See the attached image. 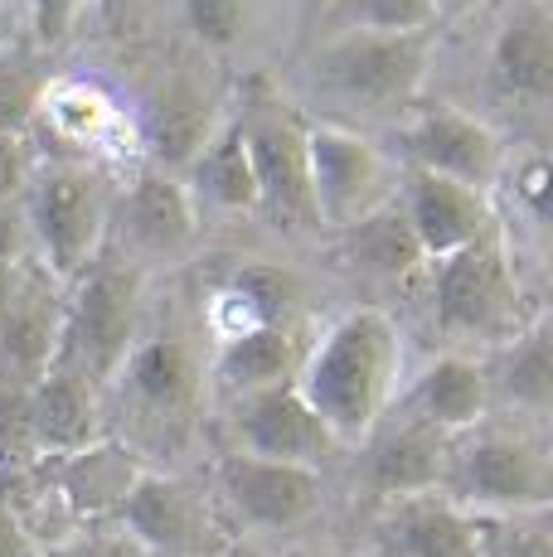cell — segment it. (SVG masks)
<instances>
[{"instance_id":"6da1fadb","label":"cell","mask_w":553,"mask_h":557,"mask_svg":"<svg viewBox=\"0 0 553 557\" xmlns=\"http://www.w3.org/2000/svg\"><path fill=\"white\" fill-rule=\"evenodd\" d=\"M403 379V330L389 310L359 306L340 315L302 363V398L316 407L340 446L369 442L393 407Z\"/></svg>"},{"instance_id":"7a4b0ae2","label":"cell","mask_w":553,"mask_h":557,"mask_svg":"<svg viewBox=\"0 0 553 557\" xmlns=\"http://www.w3.org/2000/svg\"><path fill=\"white\" fill-rule=\"evenodd\" d=\"M442 495L481 519L544 513L553 499L549 446L529 432H466L452 442Z\"/></svg>"},{"instance_id":"3957f363","label":"cell","mask_w":553,"mask_h":557,"mask_svg":"<svg viewBox=\"0 0 553 557\" xmlns=\"http://www.w3.org/2000/svg\"><path fill=\"white\" fill-rule=\"evenodd\" d=\"M73 296L63 301V335H59V373L108 388L132 355L136 315H142V267L126 262H93L83 276H73Z\"/></svg>"},{"instance_id":"277c9868","label":"cell","mask_w":553,"mask_h":557,"mask_svg":"<svg viewBox=\"0 0 553 557\" xmlns=\"http://www.w3.org/2000/svg\"><path fill=\"white\" fill-rule=\"evenodd\" d=\"M432 69V29L422 35H374V29H340L311 53L316 88L365 112H408L418 102Z\"/></svg>"},{"instance_id":"5b68a950","label":"cell","mask_w":553,"mask_h":557,"mask_svg":"<svg viewBox=\"0 0 553 557\" xmlns=\"http://www.w3.org/2000/svg\"><path fill=\"white\" fill-rule=\"evenodd\" d=\"M25 219L39 267L59 282H73L98 262L112 228V195L93 165L59 160L49 170H35L25 189Z\"/></svg>"},{"instance_id":"8992f818","label":"cell","mask_w":553,"mask_h":557,"mask_svg":"<svg viewBox=\"0 0 553 557\" xmlns=\"http://www.w3.org/2000/svg\"><path fill=\"white\" fill-rule=\"evenodd\" d=\"M238 132L253 160V180H258V213L272 228L306 233L316 228L311 209V170H306V116L296 102H286L272 83H253L243 92Z\"/></svg>"},{"instance_id":"52a82bcc","label":"cell","mask_w":553,"mask_h":557,"mask_svg":"<svg viewBox=\"0 0 553 557\" xmlns=\"http://www.w3.org/2000/svg\"><path fill=\"white\" fill-rule=\"evenodd\" d=\"M306 170H311L316 228L345 233L398 199L393 156L345 122H306Z\"/></svg>"},{"instance_id":"ba28073f","label":"cell","mask_w":553,"mask_h":557,"mask_svg":"<svg viewBox=\"0 0 553 557\" xmlns=\"http://www.w3.org/2000/svg\"><path fill=\"white\" fill-rule=\"evenodd\" d=\"M519 282L509 262L505 228L486 233L471 248L432 262V310L438 325L452 335H481V339H509L525 320L515 315Z\"/></svg>"},{"instance_id":"9c48e42d","label":"cell","mask_w":553,"mask_h":557,"mask_svg":"<svg viewBox=\"0 0 553 557\" xmlns=\"http://www.w3.org/2000/svg\"><path fill=\"white\" fill-rule=\"evenodd\" d=\"M116 529L126 533V543L156 557H219L233 548L214 499L189 480L161 475V470H146L136 480L126 505L116 509Z\"/></svg>"},{"instance_id":"30bf717a","label":"cell","mask_w":553,"mask_h":557,"mask_svg":"<svg viewBox=\"0 0 553 557\" xmlns=\"http://www.w3.org/2000/svg\"><path fill=\"white\" fill-rule=\"evenodd\" d=\"M398 146L408 156V170H428V175L471 185L491 195L505 175V141L486 116L462 112L452 102L418 107L408 122L398 126Z\"/></svg>"},{"instance_id":"8fae6325","label":"cell","mask_w":553,"mask_h":557,"mask_svg":"<svg viewBox=\"0 0 553 557\" xmlns=\"http://www.w3.org/2000/svg\"><path fill=\"white\" fill-rule=\"evenodd\" d=\"M112 388L142 422L185 432L205 398V363L185 335H142L116 369Z\"/></svg>"},{"instance_id":"7c38bea8","label":"cell","mask_w":553,"mask_h":557,"mask_svg":"<svg viewBox=\"0 0 553 557\" xmlns=\"http://www.w3.org/2000/svg\"><path fill=\"white\" fill-rule=\"evenodd\" d=\"M321 499H325L321 470L276 466V460H258L243 451L219 460V505L238 523H248V529H268V533L302 529L306 519H316Z\"/></svg>"},{"instance_id":"4fadbf2b","label":"cell","mask_w":553,"mask_h":557,"mask_svg":"<svg viewBox=\"0 0 553 557\" xmlns=\"http://www.w3.org/2000/svg\"><path fill=\"white\" fill-rule=\"evenodd\" d=\"M233 436H238L243 456L276 460V466H306V470H321V460L335 456L340 446L296 383L243 393L233 403Z\"/></svg>"},{"instance_id":"5bb4252c","label":"cell","mask_w":553,"mask_h":557,"mask_svg":"<svg viewBox=\"0 0 553 557\" xmlns=\"http://www.w3.org/2000/svg\"><path fill=\"white\" fill-rule=\"evenodd\" d=\"M112 223L122 243L142 257H185L199 243V203L180 175L165 165H142L112 203Z\"/></svg>"},{"instance_id":"9a60e30c","label":"cell","mask_w":553,"mask_h":557,"mask_svg":"<svg viewBox=\"0 0 553 557\" xmlns=\"http://www.w3.org/2000/svg\"><path fill=\"white\" fill-rule=\"evenodd\" d=\"M398 209H403V219H408L422 257H428V267L462 252V248H471V243H481L486 233L500 228L491 195H481V189H471V185H456V180L428 175V170H408V175H403Z\"/></svg>"},{"instance_id":"2e32d148","label":"cell","mask_w":553,"mask_h":557,"mask_svg":"<svg viewBox=\"0 0 553 557\" xmlns=\"http://www.w3.org/2000/svg\"><path fill=\"white\" fill-rule=\"evenodd\" d=\"M146 470L151 466L142 460L136 446L116 442V436H102V442L83 446V451L49 456L45 485L73 519L102 523V519H116V509L126 505V495L136 490V480H142Z\"/></svg>"},{"instance_id":"e0dca14e","label":"cell","mask_w":553,"mask_h":557,"mask_svg":"<svg viewBox=\"0 0 553 557\" xmlns=\"http://www.w3.org/2000/svg\"><path fill=\"white\" fill-rule=\"evenodd\" d=\"M63 335V296L54 292V276L29 262V276L20 286L10 315L0 320V383L5 388H35L59 359Z\"/></svg>"},{"instance_id":"ac0fdd59","label":"cell","mask_w":553,"mask_h":557,"mask_svg":"<svg viewBox=\"0 0 553 557\" xmlns=\"http://www.w3.org/2000/svg\"><path fill=\"white\" fill-rule=\"evenodd\" d=\"M379 539H384L389 557H481L486 519L438 490V495L389 499Z\"/></svg>"},{"instance_id":"d6986e66","label":"cell","mask_w":553,"mask_h":557,"mask_svg":"<svg viewBox=\"0 0 553 557\" xmlns=\"http://www.w3.org/2000/svg\"><path fill=\"white\" fill-rule=\"evenodd\" d=\"M311 330L302 320H282V325H258L243 330L233 339H219L214 349V373L219 388H229L233 398L243 393H262V388H282V383L302 379V363L311 355Z\"/></svg>"},{"instance_id":"ffe728a7","label":"cell","mask_w":553,"mask_h":557,"mask_svg":"<svg viewBox=\"0 0 553 557\" xmlns=\"http://www.w3.org/2000/svg\"><path fill=\"white\" fill-rule=\"evenodd\" d=\"M25 426H29V442H35L39 460L83 451V446L108 436L98 388L59 369H49L35 388H25Z\"/></svg>"},{"instance_id":"44dd1931","label":"cell","mask_w":553,"mask_h":557,"mask_svg":"<svg viewBox=\"0 0 553 557\" xmlns=\"http://www.w3.org/2000/svg\"><path fill=\"white\" fill-rule=\"evenodd\" d=\"M452 442L456 436L418 422V417L369 432V485L384 499L438 495L446 480V460H452Z\"/></svg>"},{"instance_id":"7402d4cb","label":"cell","mask_w":553,"mask_h":557,"mask_svg":"<svg viewBox=\"0 0 553 557\" xmlns=\"http://www.w3.org/2000/svg\"><path fill=\"white\" fill-rule=\"evenodd\" d=\"M491 83L515 102H549L553 92V15L525 0L491 39Z\"/></svg>"},{"instance_id":"603a6c76","label":"cell","mask_w":553,"mask_h":557,"mask_svg":"<svg viewBox=\"0 0 553 557\" xmlns=\"http://www.w3.org/2000/svg\"><path fill=\"white\" fill-rule=\"evenodd\" d=\"M486 412H491V383H486L481 359L442 355L408 388V417L438 426L446 436H466L486 426Z\"/></svg>"},{"instance_id":"cb8c5ba5","label":"cell","mask_w":553,"mask_h":557,"mask_svg":"<svg viewBox=\"0 0 553 557\" xmlns=\"http://www.w3.org/2000/svg\"><path fill=\"white\" fill-rule=\"evenodd\" d=\"M302 286L292 272L268 262H243L219 282V292L209 296V330L219 339H233L243 330L258 325H282V320H302Z\"/></svg>"},{"instance_id":"d4e9b609","label":"cell","mask_w":553,"mask_h":557,"mask_svg":"<svg viewBox=\"0 0 553 557\" xmlns=\"http://www.w3.org/2000/svg\"><path fill=\"white\" fill-rule=\"evenodd\" d=\"M39 122L49 126V136H54L59 146H69V151L83 156L78 165H88V156L93 160L116 156L122 151L116 141L126 136V112L98 88V83H49L35 126Z\"/></svg>"},{"instance_id":"484cf974","label":"cell","mask_w":553,"mask_h":557,"mask_svg":"<svg viewBox=\"0 0 553 557\" xmlns=\"http://www.w3.org/2000/svg\"><path fill=\"white\" fill-rule=\"evenodd\" d=\"M486 383H491V403H505L515 412L544 417L553 403V335L549 315H534L509 335L495 363H486Z\"/></svg>"},{"instance_id":"4316f807","label":"cell","mask_w":553,"mask_h":557,"mask_svg":"<svg viewBox=\"0 0 553 557\" xmlns=\"http://www.w3.org/2000/svg\"><path fill=\"white\" fill-rule=\"evenodd\" d=\"M189 195L195 203H214L223 213H258V180H253L238 116H223L199 146V156L189 160Z\"/></svg>"},{"instance_id":"83f0119b","label":"cell","mask_w":553,"mask_h":557,"mask_svg":"<svg viewBox=\"0 0 553 557\" xmlns=\"http://www.w3.org/2000/svg\"><path fill=\"white\" fill-rule=\"evenodd\" d=\"M340 257H345L355 272L374 276V282H408L413 272L428 267V257H422L418 238H413L398 199L384 203L379 213H369V219H359L355 228L340 233Z\"/></svg>"},{"instance_id":"f1b7e54d","label":"cell","mask_w":553,"mask_h":557,"mask_svg":"<svg viewBox=\"0 0 553 557\" xmlns=\"http://www.w3.org/2000/svg\"><path fill=\"white\" fill-rule=\"evenodd\" d=\"M325 35L340 29H374V35H422L438 25L432 0H325L321 5Z\"/></svg>"},{"instance_id":"f546056e","label":"cell","mask_w":553,"mask_h":557,"mask_svg":"<svg viewBox=\"0 0 553 557\" xmlns=\"http://www.w3.org/2000/svg\"><path fill=\"white\" fill-rule=\"evenodd\" d=\"M49 69L20 49H0V136H29L49 92Z\"/></svg>"},{"instance_id":"4dcf8cb0","label":"cell","mask_w":553,"mask_h":557,"mask_svg":"<svg viewBox=\"0 0 553 557\" xmlns=\"http://www.w3.org/2000/svg\"><path fill=\"white\" fill-rule=\"evenodd\" d=\"M481 557H553L544 513H509V519H486Z\"/></svg>"},{"instance_id":"1f68e13d","label":"cell","mask_w":553,"mask_h":557,"mask_svg":"<svg viewBox=\"0 0 553 557\" xmlns=\"http://www.w3.org/2000/svg\"><path fill=\"white\" fill-rule=\"evenodd\" d=\"M185 20L205 45L233 49L243 35H248L253 0H185Z\"/></svg>"},{"instance_id":"d6a6232c","label":"cell","mask_w":553,"mask_h":557,"mask_svg":"<svg viewBox=\"0 0 553 557\" xmlns=\"http://www.w3.org/2000/svg\"><path fill=\"white\" fill-rule=\"evenodd\" d=\"M25 5H29V20H35L39 45L54 49L73 35V25H78V15L88 10V0H25Z\"/></svg>"},{"instance_id":"836d02e7","label":"cell","mask_w":553,"mask_h":557,"mask_svg":"<svg viewBox=\"0 0 553 557\" xmlns=\"http://www.w3.org/2000/svg\"><path fill=\"white\" fill-rule=\"evenodd\" d=\"M29 180H35V151L25 136H0V203L25 199Z\"/></svg>"},{"instance_id":"e575fe53","label":"cell","mask_w":553,"mask_h":557,"mask_svg":"<svg viewBox=\"0 0 553 557\" xmlns=\"http://www.w3.org/2000/svg\"><path fill=\"white\" fill-rule=\"evenodd\" d=\"M29 257H35V243H29L25 199H5L0 203V267H25Z\"/></svg>"},{"instance_id":"d590c367","label":"cell","mask_w":553,"mask_h":557,"mask_svg":"<svg viewBox=\"0 0 553 557\" xmlns=\"http://www.w3.org/2000/svg\"><path fill=\"white\" fill-rule=\"evenodd\" d=\"M0 557H39L35 533L25 529V519H20V509H15V499H10L5 485H0Z\"/></svg>"},{"instance_id":"8d00e7d4","label":"cell","mask_w":553,"mask_h":557,"mask_svg":"<svg viewBox=\"0 0 553 557\" xmlns=\"http://www.w3.org/2000/svg\"><path fill=\"white\" fill-rule=\"evenodd\" d=\"M515 195L534 209V219H544V195H549V165L544 156H534L525 170H515Z\"/></svg>"},{"instance_id":"74e56055","label":"cell","mask_w":553,"mask_h":557,"mask_svg":"<svg viewBox=\"0 0 553 557\" xmlns=\"http://www.w3.org/2000/svg\"><path fill=\"white\" fill-rule=\"evenodd\" d=\"M25 276H29V262H25V267H0V320L10 315V306H15L20 286H25Z\"/></svg>"},{"instance_id":"f35d334b","label":"cell","mask_w":553,"mask_h":557,"mask_svg":"<svg viewBox=\"0 0 553 557\" xmlns=\"http://www.w3.org/2000/svg\"><path fill=\"white\" fill-rule=\"evenodd\" d=\"M486 0H432V10H438V20H456V15H471V10H481Z\"/></svg>"},{"instance_id":"ab89813d","label":"cell","mask_w":553,"mask_h":557,"mask_svg":"<svg viewBox=\"0 0 553 557\" xmlns=\"http://www.w3.org/2000/svg\"><path fill=\"white\" fill-rule=\"evenodd\" d=\"M0 49H5V5H0Z\"/></svg>"},{"instance_id":"60d3db41","label":"cell","mask_w":553,"mask_h":557,"mask_svg":"<svg viewBox=\"0 0 553 557\" xmlns=\"http://www.w3.org/2000/svg\"><path fill=\"white\" fill-rule=\"evenodd\" d=\"M219 557H238V553H233V548H229V553H219Z\"/></svg>"},{"instance_id":"b9f144b4","label":"cell","mask_w":553,"mask_h":557,"mask_svg":"<svg viewBox=\"0 0 553 557\" xmlns=\"http://www.w3.org/2000/svg\"><path fill=\"white\" fill-rule=\"evenodd\" d=\"M321 5H325V0H321Z\"/></svg>"}]
</instances>
